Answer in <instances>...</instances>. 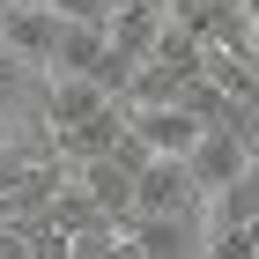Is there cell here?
<instances>
[{
	"label": "cell",
	"mask_w": 259,
	"mask_h": 259,
	"mask_svg": "<svg viewBox=\"0 0 259 259\" xmlns=\"http://www.w3.org/2000/svg\"><path fill=\"white\" fill-rule=\"evenodd\" d=\"M45 222H52L60 237H81V230H97V222H104V207H97L89 193H81L74 178H67L60 193H52V207H45Z\"/></svg>",
	"instance_id": "cell-10"
},
{
	"label": "cell",
	"mask_w": 259,
	"mask_h": 259,
	"mask_svg": "<svg viewBox=\"0 0 259 259\" xmlns=\"http://www.w3.org/2000/svg\"><path fill=\"white\" fill-rule=\"evenodd\" d=\"M52 45H60V15L22 8V0L0 8V52H8L15 67H52Z\"/></svg>",
	"instance_id": "cell-3"
},
{
	"label": "cell",
	"mask_w": 259,
	"mask_h": 259,
	"mask_svg": "<svg viewBox=\"0 0 259 259\" xmlns=\"http://www.w3.org/2000/svg\"><path fill=\"white\" fill-rule=\"evenodd\" d=\"M134 119V141L148 148V156H170V163H185L207 141V126L193 119V111H178V104H163V111H126Z\"/></svg>",
	"instance_id": "cell-4"
},
{
	"label": "cell",
	"mask_w": 259,
	"mask_h": 259,
	"mask_svg": "<svg viewBox=\"0 0 259 259\" xmlns=\"http://www.w3.org/2000/svg\"><path fill=\"white\" fill-rule=\"evenodd\" d=\"M111 259H141V252H134V237H119V252H111Z\"/></svg>",
	"instance_id": "cell-13"
},
{
	"label": "cell",
	"mask_w": 259,
	"mask_h": 259,
	"mask_svg": "<svg viewBox=\"0 0 259 259\" xmlns=\"http://www.w3.org/2000/svg\"><path fill=\"white\" fill-rule=\"evenodd\" d=\"M200 207H207V200H200L193 170L170 163V156H156L134 178V222H178V215H200Z\"/></svg>",
	"instance_id": "cell-1"
},
{
	"label": "cell",
	"mask_w": 259,
	"mask_h": 259,
	"mask_svg": "<svg viewBox=\"0 0 259 259\" xmlns=\"http://www.w3.org/2000/svg\"><path fill=\"white\" fill-rule=\"evenodd\" d=\"M8 111H15V89H8V74H0V126H8Z\"/></svg>",
	"instance_id": "cell-12"
},
{
	"label": "cell",
	"mask_w": 259,
	"mask_h": 259,
	"mask_svg": "<svg viewBox=\"0 0 259 259\" xmlns=\"http://www.w3.org/2000/svg\"><path fill=\"white\" fill-rule=\"evenodd\" d=\"M134 178H141V170L119 156V148H111L104 163H81V170H74V185L97 200V207H104V222H119V230L134 222Z\"/></svg>",
	"instance_id": "cell-5"
},
{
	"label": "cell",
	"mask_w": 259,
	"mask_h": 259,
	"mask_svg": "<svg viewBox=\"0 0 259 259\" xmlns=\"http://www.w3.org/2000/svg\"><path fill=\"white\" fill-rule=\"evenodd\" d=\"M126 134H134L126 104H104V111H97L89 126H74V134H60V141H52V156H60L67 170H81V163H104V156H111V148H119Z\"/></svg>",
	"instance_id": "cell-6"
},
{
	"label": "cell",
	"mask_w": 259,
	"mask_h": 259,
	"mask_svg": "<svg viewBox=\"0 0 259 259\" xmlns=\"http://www.w3.org/2000/svg\"><path fill=\"white\" fill-rule=\"evenodd\" d=\"M22 8H45V15H60V0H22Z\"/></svg>",
	"instance_id": "cell-14"
},
{
	"label": "cell",
	"mask_w": 259,
	"mask_h": 259,
	"mask_svg": "<svg viewBox=\"0 0 259 259\" xmlns=\"http://www.w3.org/2000/svg\"><path fill=\"white\" fill-rule=\"evenodd\" d=\"M185 170H193L200 200H222L230 185H244V178H252L259 163H252V141H244L237 126H215V134H207L193 156H185Z\"/></svg>",
	"instance_id": "cell-2"
},
{
	"label": "cell",
	"mask_w": 259,
	"mask_h": 259,
	"mask_svg": "<svg viewBox=\"0 0 259 259\" xmlns=\"http://www.w3.org/2000/svg\"><path fill=\"white\" fill-rule=\"evenodd\" d=\"M141 259H207V222L178 215V222H126Z\"/></svg>",
	"instance_id": "cell-8"
},
{
	"label": "cell",
	"mask_w": 259,
	"mask_h": 259,
	"mask_svg": "<svg viewBox=\"0 0 259 259\" xmlns=\"http://www.w3.org/2000/svg\"><path fill=\"white\" fill-rule=\"evenodd\" d=\"M30 259H74V237H60L52 222H37L30 230Z\"/></svg>",
	"instance_id": "cell-11"
},
{
	"label": "cell",
	"mask_w": 259,
	"mask_h": 259,
	"mask_svg": "<svg viewBox=\"0 0 259 259\" xmlns=\"http://www.w3.org/2000/svg\"><path fill=\"white\" fill-rule=\"evenodd\" d=\"M104 104H111V97H104L97 81H67V74H60L52 89H45V126H52V141H60V134H74V126H89Z\"/></svg>",
	"instance_id": "cell-9"
},
{
	"label": "cell",
	"mask_w": 259,
	"mask_h": 259,
	"mask_svg": "<svg viewBox=\"0 0 259 259\" xmlns=\"http://www.w3.org/2000/svg\"><path fill=\"white\" fill-rule=\"evenodd\" d=\"M104 52H111V30H97V22H67L60 15V45H52V81H97L104 74Z\"/></svg>",
	"instance_id": "cell-7"
}]
</instances>
